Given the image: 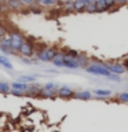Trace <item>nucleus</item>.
<instances>
[{"label":"nucleus","mask_w":128,"mask_h":132,"mask_svg":"<svg viewBox=\"0 0 128 132\" xmlns=\"http://www.w3.org/2000/svg\"><path fill=\"white\" fill-rule=\"evenodd\" d=\"M87 73L90 74H95V76H105L106 78L110 76V72L107 69V65L105 63H90V66L85 69Z\"/></svg>","instance_id":"obj_1"},{"label":"nucleus","mask_w":128,"mask_h":132,"mask_svg":"<svg viewBox=\"0 0 128 132\" xmlns=\"http://www.w3.org/2000/svg\"><path fill=\"white\" fill-rule=\"evenodd\" d=\"M58 55V51L54 47H45L44 50L37 52V59L41 62H52L54 58Z\"/></svg>","instance_id":"obj_2"},{"label":"nucleus","mask_w":128,"mask_h":132,"mask_svg":"<svg viewBox=\"0 0 128 132\" xmlns=\"http://www.w3.org/2000/svg\"><path fill=\"white\" fill-rule=\"evenodd\" d=\"M8 36H10V39L12 41V48H14V52H18L19 48H21V45L25 43V37L21 35L19 32H11Z\"/></svg>","instance_id":"obj_3"},{"label":"nucleus","mask_w":128,"mask_h":132,"mask_svg":"<svg viewBox=\"0 0 128 132\" xmlns=\"http://www.w3.org/2000/svg\"><path fill=\"white\" fill-rule=\"evenodd\" d=\"M18 52L21 54V55H23V56L30 58V56H33V54H35V45H33L32 41L25 40V43L21 45V48H19Z\"/></svg>","instance_id":"obj_4"},{"label":"nucleus","mask_w":128,"mask_h":132,"mask_svg":"<svg viewBox=\"0 0 128 132\" xmlns=\"http://www.w3.org/2000/svg\"><path fill=\"white\" fill-rule=\"evenodd\" d=\"M41 89H43V87H41V85H39V84H30L28 87V91L25 92V96H28V98H40Z\"/></svg>","instance_id":"obj_5"},{"label":"nucleus","mask_w":128,"mask_h":132,"mask_svg":"<svg viewBox=\"0 0 128 132\" xmlns=\"http://www.w3.org/2000/svg\"><path fill=\"white\" fill-rule=\"evenodd\" d=\"M57 96L61 98V99H70V98L74 96V91L72 88H69V87H66V85H62L57 89Z\"/></svg>","instance_id":"obj_6"},{"label":"nucleus","mask_w":128,"mask_h":132,"mask_svg":"<svg viewBox=\"0 0 128 132\" xmlns=\"http://www.w3.org/2000/svg\"><path fill=\"white\" fill-rule=\"evenodd\" d=\"M107 69H109V72L111 74H117V76H121L127 72V69L124 68L123 63H118V62H116V63H110L107 65Z\"/></svg>","instance_id":"obj_7"},{"label":"nucleus","mask_w":128,"mask_h":132,"mask_svg":"<svg viewBox=\"0 0 128 132\" xmlns=\"http://www.w3.org/2000/svg\"><path fill=\"white\" fill-rule=\"evenodd\" d=\"M62 55H63V68H68V69H78L80 68V63H78L77 59H73V58L70 56H66L63 52H62Z\"/></svg>","instance_id":"obj_8"},{"label":"nucleus","mask_w":128,"mask_h":132,"mask_svg":"<svg viewBox=\"0 0 128 132\" xmlns=\"http://www.w3.org/2000/svg\"><path fill=\"white\" fill-rule=\"evenodd\" d=\"M92 94L97 96V99H99V101H105V98L111 95V91L110 89H103V88H95L92 91Z\"/></svg>","instance_id":"obj_9"},{"label":"nucleus","mask_w":128,"mask_h":132,"mask_svg":"<svg viewBox=\"0 0 128 132\" xmlns=\"http://www.w3.org/2000/svg\"><path fill=\"white\" fill-rule=\"evenodd\" d=\"M91 3V0H74V11L83 12L85 11V7Z\"/></svg>","instance_id":"obj_10"},{"label":"nucleus","mask_w":128,"mask_h":132,"mask_svg":"<svg viewBox=\"0 0 128 132\" xmlns=\"http://www.w3.org/2000/svg\"><path fill=\"white\" fill-rule=\"evenodd\" d=\"M74 99H81V101H90L92 98V92L90 91H78V92H74Z\"/></svg>","instance_id":"obj_11"},{"label":"nucleus","mask_w":128,"mask_h":132,"mask_svg":"<svg viewBox=\"0 0 128 132\" xmlns=\"http://www.w3.org/2000/svg\"><path fill=\"white\" fill-rule=\"evenodd\" d=\"M37 4H40V6H44V7H52V6H57V4H63V2H61V0H36Z\"/></svg>","instance_id":"obj_12"},{"label":"nucleus","mask_w":128,"mask_h":132,"mask_svg":"<svg viewBox=\"0 0 128 132\" xmlns=\"http://www.w3.org/2000/svg\"><path fill=\"white\" fill-rule=\"evenodd\" d=\"M28 84H23V82H18V81H14L11 82V89H17L19 92H26L28 91Z\"/></svg>","instance_id":"obj_13"},{"label":"nucleus","mask_w":128,"mask_h":132,"mask_svg":"<svg viewBox=\"0 0 128 132\" xmlns=\"http://www.w3.org/2000/svg\"><path fill=\"white\" fill-rule=\"evenodd\" d=\"M40 98L44 99H55L57 98V91H51V89H41V95Z\"/></svg>","instance_id":"obj_14"},{"label":"nucleus","mask_w":128,"mask_h":132,"mask_svg":"<svg viewBox=\"0 0 128 132\" xmlns=\"http://www.w3.org/2000/svg\"><path fill=\"white\" fill-rule=\"evenodd\" d=\"M0 66H4L6 69H8V70H12V63L10 62V59H8L7 56H4V55H0Z\"/></svg>","instance_id":"obj_15"},{"label":"nucleus","mask_w":128,"mask_h":132,"mask_svg":"<svg viewBox=\"0 0 128 132\" xmlns=\"http://www.w3.org/2000/svg\"><path fill=\"white\" fill-rule=\"evenodd\" d=\"M18 82H23V84H33V82H36V77L35 76H21L18 77V80H17Z\"/></svg>","instance_id":"obj_16"},{"label":"nucleus","mask_w":128,"mask_h":132,"mask_svg":"<svg viewBox=\"0 0 128 132\" xmlns=\"http://www.w3.org/2000/svg\"><path fill=\"white\" fill-rule=\"evenodd\" d=\"M52 63L57 68H63V55H62V52H58V55L54 58Z\"/></svg>","instance_id":"obj_17"},{"label":"nucleus","mask_w":128,"mask_h":132,"mask_svg":"<svg viewBox=\"0 0 128 132\" xmlns=\"http://www.w3.org/2000/svg\"><path fill=\"white\" fill-rule=\"evenodd\" d=\"M7 6L11 7V8H14V10H18V8L23 7V4H22L21 0H7Z\"/></svg>","instance_id":"obj_18"},{"label":"nucleus","mask_w":128,"mask_h":132,"mask_svg":"<svg viewBox=\"0 0 128 132\" xmlns=\"http://www.w3.org/2000/svg\"><path fill=\"white\" fill-rule=\"evenodd\" d=\"M63 54H65L66 56L73 58V59H78V56H80V52H77L76 50H66Z\"/></svg>","instance_id":"obj_19"},{"label":"nucleus","mask_w":128,"mask_h":132,"mask_svg":"<svg viewBox=\"0 0 128 132\" xmlns=\"http://www.w3.org/2000/svg\"><path fill=\"white\" fill-rule=\"evenodd\" d=\"M97 10H98V12H105V11H109L110 8L107 7L106 4L102 2V0H99V2L97 3Z\"/></svg>","instance_id":"obj_20"},{"label":"nucleus","mask_w":128,"mask_h":132,"mask_svg":"<svg viewBox=\"0 0 128 132\" xmlns=\"http://www.w3.org/2000/svg\"><path fill=\"white\" fill-rule=\"evenodd\" d=\"M0 92L2 94H10L11 92V87L7 82H2L0 81Z\"/></svg>","instance_id":"obj_21"},{"label":"nucleus","mask_w":128,"mask_h":132,"mask_svg":"<svg viewBox=\"0 0 128 132\" xmlns=\"http://www.w3.org/2000/svg\"><path fill=\"white\" fill-rule=\"evenodd\" d=\"M63 6H65V10L66 11H74V0H68V2H63Z\"/></svg>","instance_id":"obj_22"},{"label":"nucleus","mask_w":128,"mask_h":132,"mask_svg":"<svg viewBox=\"0 0 128 132\" xmlns=\"http://www.w3.org/2000/svg\"><path fill=\"white\" fill-rule=\"evenodd\" d=\"M118 102H121V103H128V92H121V94H118Z\"/></svg>","instance_id":"obj_23"},{"label":"nucleus","mask_w":128,"mask_h":132,"mask_svg":"<svg viewBox=\"0 0 128 132\" xmlns=\"http://www.w3.org/2000/svg\"><path fill=\"white\" fill-rule=\"evenodd\" d=\"M85 11H87V12H98V10H97V3H92V2H91L88 6L85 7Z\"/></svg>","instance_id":"obj_24"},{"label":"nucleus","mask_w":128,"mask_h":132,"mask_svg":"<svg viewBox=\"0 0 128 132\" xmlns=\"http://www.w3.org/2000/svg\"><path fill=\"white\" fill-rule=\"evenodd\" d=\"M44 89H51V91H57L58 89V85L55 84V82H47V84L43 85Z\"/></svg>","instance_id":"obj_25"},{"label":"nucleus","mask_w":128,"mask_h":132,"mask_svg":"<svg viewBox=\"0 0 128 132\" xmlns=\"http://www.w3.org/2000/svg\"><path fill=\"white\" fill-rule=\"evenodd\" d=\"M102 2L105 3L106 6L110 8V10H111V8H113V7H116V0H102Z\"/></svg>","instance_id":"obj_26"},{"label":"nucleus","mask_w":128,"mask_h":132,"mask_svg":"<svg viewBox=\"0 0 128 132\" xmlns=\"http://www.w3.org/2000/svg\"><path fill=\"white\" fill-rule=\"evenodd\" d=\"M107 80H110V81H116V82H118V81H121V77L117 76V74H110L109 77H107Z\"/></svg>","instance_id":"obj_27"},{"label":"nucleus","mask_w":128,"mask_h":132,"mask_svg":"<svg viewBox=\"0 0 128 132\" xmlns=\"http://www.w3.org/2000/svg\"><path fill=\"white\" fill-rule=\"evenodd\" d=\"M11 95H14V96H18V98H22L25 96V92H19V91H17V89H11Z\"/></svg>","instance_id":"obj_28"},{"label":"nucleus","mask_w":128,"mask_h":132,"mask_svg":"<svg viewBox=\"0 0 128 132\" xmlns=\"http://www.w3.org/2000/svg\"><path fill=\"white\" fill-rule=\"evenodd\" d=\"M23 6H32V4L36 3V0H21Z\"/></svg>","instance_id":"obj_29"},{"label":"nucleus","mask_w":128,"mask_h":132,"mask_svg":"<svg viewBox=\"0 0 128 132\" xmlns=\"http://www.w3.org/2000/svg\"><path fill=\"white\" fill-rule=\"evenodd\" d=\"M127 3H128V0H116V7H121Z\"/></svg>","instance_id":"obj_30"},{"label":"nucleus","mask_w":128,"mask_h":132,"mask_svg":"<svg viewBox=\"0 0 128 132\" xmlns=\"http://www.w3.org/2000/svg\"><path fill=\"white\" fill-rule=\"evenodd\" d=\"M123 65H124V68H125V69L128 70V59H125V61H124V62H123Z\"/></svg>","instance_id":"obj_31"},{"label":"nucleus","mask_w":128,"mask_h":132,"mask_svg":"<svg viewBox=\"0 0 128 132\" xmlns=\"http://www.w3.org/2000/svg\"><path fill=\"white\" fill-rule=\"evenodd\" d=\"M127 74H128V70H127Z\"/></svg>","instance_id":"obj_32"}]
</instances>
